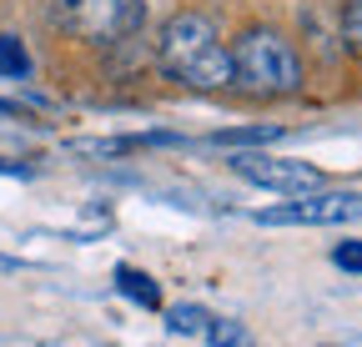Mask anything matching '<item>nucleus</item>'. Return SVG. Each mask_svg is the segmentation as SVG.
<instances>
[{
	"instance_id": "7",
	"label": "nucleus",
	"mask_w": 362,
	"mask_h": 347,
	"mask_svg": "<svg viewBox=\"0 0 362 347\" xmlns=\"http://www.w3.org/2000/svg\"><path fill=\"white\" fill-rule=\"evenodd\" d=\"M0 76L6 81H25L30 76V56L21 46V35H0Z\"/></svg>"
},
{
	"instance_id": "4",
	"label": "nucleus",
	"mask_w": 362,
	"mask_h": 347,
	"mask_svg": "<svg viewBox=\"0 0 362 347\" xmlns=\"http://www.w3.org/2000/svg\"><path fill=\"white\" fill-rule=\"evenodd\" d=\"M232 171L247 177L252 187L267 192H282V196H307V192H322V171L307 166V161H287V156H262V151H237Z\"/></svg>"
},
{
	"instance_id": "9",
	"label": "nucleus",
	"mask_w": 362,
	"mask_h": 347,
	"mask_svg": "<svg viewBox=\"0 0 362 347\" xmlns=\"http://www.w3.org/2000/svg\"><path fill=\"white\" fill-rule=\"evenodd\" d=\"M282 131L277 126H237V131H216V146H262V141H277Z\"/></svg>"
},
{
	"instance_id": "8",
	"label": "nucleus",
	"mask_w": 362,
	"mask_h": 347,
	"mask_svg": "<svg viewBox=\"0 0 362 347\" xmlns=\"http://www.w3.org/2000/svg\"><path fill=\"white\" fill-rule=\"evenodd\" d=\"M206 342L211 347H252V332L242 322H232V317H211L206 322Z\"/></svg>"
},
{
	"instance_id": "12",
	"label": "nucleus",
	"mask_w": 362,
	"mask_h": 347,
	"mask_svg": "<svg viewBox=\"0 0 362 347\" xmlns=\"http://www.w3.org/2000/svg\"><path fill=\"white\" fill-rule=\"evenodd\" d=\"M342 16H347V35L362 46V0H342Z\"/></svg>"
},
{
	"instance_id": "1",
	"label": "nucleus",
	"mask_w": 362,
	"mask_h": 347,
	"mask_svg": "<svg viewBox=\"0 0 362 347\" xmlns=\"http://www.w3.org/2000/svg\"><path fill=\"white\" fill-rule=\"evenodd\" d=\"M161 61L176 81L197 86V91H216V86L232 81V51L216 40V25L197 11L166 20L161 30Z\"/></svg>"
},
{
	"instance_id": "2",
	"label": "nucleus",
	"mask_w": 362,
	"mask_h": 347,
	"mask_svg": "<svg viewBox=\"0 0 362 347\" xmlns=\"http://www.w3.org/2000/svg\"><path fill=\"white\" fill-rule=\"evenodd\" d=\"M232 81L252 96H292L302 86V56L277 30H242L232 46Z\"/></svg>"
},
{
	"instance_id": "5",
	"label": "nucleus",
	"mask_w": 362,
	"mask_h": 347,
	"mask_svg": "<svg viewBox=\"0 0 362 347\" xmlns=\"http://www.w3.org/2000/svg\"><path fill=\"white\" fill-rule=\"evenodd\" d=\"M146 6L141 0H66V20L71 30H81L86 40H126L136 25H141Z\"/></svg>"
},
{
	"instance_id": "10",
	"label": "nucleus",
	"mask_w": 362,
	"mask_h": 347,
	"mask_svg": "<svg viewBox=\"0 0 362 347\" xmlns=\"http://www.w3.org/2000/svg\"><path fill=\"white\" fill-rule=\"evenodd\" d=\"M206 312L202 307H166V327L171 332H181V337H192V332H206Z\"/></svg>"
},
{
	"instance_id": "11",
	"label": "nucleus",
	"mask_w": 362,
	"mask_h": 347,
	"mask_svg": "<svg viewBox=\"0 0 362 347\" xmlns=\"http://www.w3.org/2000/svg\"><path fill=\"white\" fill-rule=\"evenodd\" d=\"M332 262L342 272H362V242H337L332 247Z\"/></svg>"
},
{
	"instance_id": "3",
	"label": "nucleus",
	"mask_w": 362,
	"mask_h": 347,
	"mask_svg": "<svg viewBox=\"0 0 362 347\" xmlns=\"http://www.w3.org/2000/svg\"><path fill=\"white\" fill-rule=\"evenodd\" d=\"M362 216V196L352 192H307V196H287L282 206L257 211L262 227H332V222H352Z\"/></svg>"
},
{
	"instance_id": "6",
	"label": "nucleus",
	"mask_w": 362,
	"mask_h": 347,
	"mask_svg": "<svg viewBox=\"0 0 362 347\" xmlns=\"http://www.w3.org/2000/svg\"><path fill=\"white\" fill-rule=\"evenodd\" d=\"M116 292L131 297L136 307H161V292H156V282L141 267H116Z\"/></svg>"
},
{
	"instance_id": "13",
	"label": "nucleus",
	"mask_w": 362,
	"mask_h": 347,
	"mask_svg": "<svg viewBox=\"0 0 362 347\" xmlns=\"http://www.w3.org/2000/svg\"><path fill=\"white\" fill-rule=\"evenodd\" d=\"M21 116V106H11V101H0V121H16Z\"/></svg>"
}]
</instances>
